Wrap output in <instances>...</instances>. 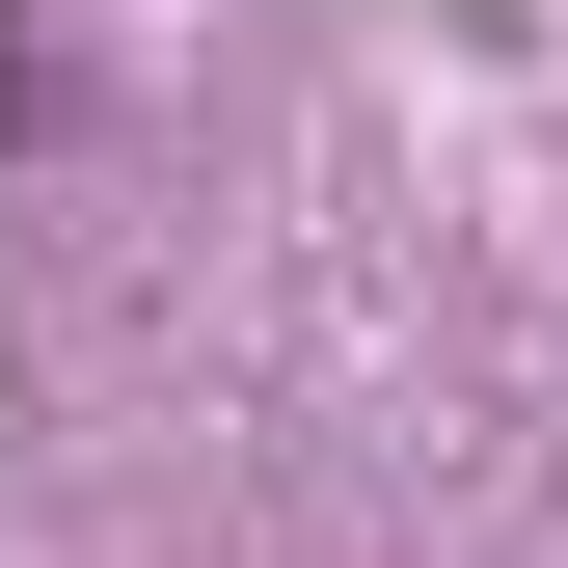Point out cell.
Wrapping results in <instances>:
<instances>
[]
</instances>
